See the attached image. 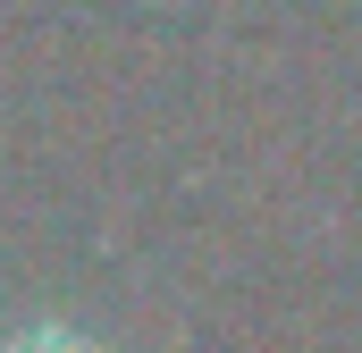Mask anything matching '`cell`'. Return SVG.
I'll list each match as a JSON object with an SVG mask.
<instances>
[{
    "label": "cell",
    "instance_id": "obj_1",
    "mask_svg": "<svg viewBox=\"0 0 362 353\" xmlns=\"http://www.w3.org/2000/svg\"><path fill=\"white\" fill-rule=\"evenodd\" d=\"M0 353H101L85 328H68V320H34V328H17V337H0Z\"/></svg>",
    "mask_w": 362,
    "mask_h": 353
}]
</instances>
